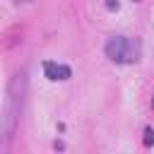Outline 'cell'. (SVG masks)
I'll return each mask as SVG.
<instances>
[{"label":"cell","mask_w":154,"mask_h":154,"mask_svg":"<svg viewBox=\"0 0 154 154\" xmlns=\"http://www.w3.org/2000/svg\"><path fill=\"white\" fill-rule=\"evenodd\" d=\"M43 72H46V77L51 82H58V79L63 82V79H70L72 77V70L67 65H58V63H51V60L43 63Z\"/></svg>","instance_id":"3957f363"},{"label":"cell","mask_w":154,"mask_h":154,"mask_svg":"<svg viewBox=\"0 0 154 154\" xmlns=\"http://www.w3.org/2000/svg\"><path fill=\"white\" fill-rule=\"evenodd\" d=\"M106 7L113 12V10H118V0H106Z\"/></svg>","instance_id":"5b68a950"},{"label":"cell","mask_w":154,"mask_h":154,"mask_svg":"<svg viewBox=\"0 0 154 154\" xmlns=\"http://www.w3.org/2000/svg\"><path fill=\"white\" fill-rule=\"evenodd\" d=\"M106 55L113 63H132L140 55V46L123 38V36H111L106 41Z\"/></svg>","instance_id":"6da1fadb"},{"label":"cell","mask_w":154,"mask_h":154,"mask_svg":"<svg viewBox=\"0 0 154 154\" xmlns=\"http://www.w3.org/2000/svg\"><path fill=\"white\" fill-rule=\"evenodd\" d=\"M19 96L14 94V87L10 89V99H7V108H5V128H2V142H7L14 132V120H17V113H19Z\"/></svg>","instance_id":"7a4b0ae2"},{"label":"cell","mask_w":154,"mask_h":154,"mask_svg":"<svg viewBox=\"0 0 154 154\" xmlns=\"http://www.w3.org/2000/svg\"><path fill=\"white\" fill-rule=\"evenodd\" d=\"M152 106H154V99H152Z\"/></svg>","instance_id":"8992f818"},{"label":"cell","mask_w":154,"mask_h":154,"mask_svg":"<svg viewBox=\"0 0 154 154\" xmlns=\"http://www.w3.org/2000/svg\"><path fill=\"white\" fill-rule=\"evenodd\" d=\"M152 144H154V130L147 128L144 130V147H152Z\"/></svg>","instance_id":"277c9868"}]
</instances>
